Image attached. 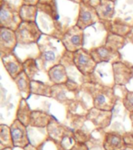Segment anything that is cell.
<instances>
[{
	"label": "cell",
	"instance_id": "6da1fadb",
	"mask_svg": "<svg viewBox=\"0 0 133 150\" xmlns=\"http://www.w3.org/2000/svg\"><path fill=\"white\" fill-rule=\"evenodd\" d=\"M89 91L92 98L93 107L104 111H112L117 101L113 88L103 84H90Z\"/></svg>",
	"mask_w": 133,
	"mask_h": 150
},
{
	"label": "cell",
	"instance_id": "7a4b0ae2",
	"mask_svg": "<svg viewBox=\"0 0 133 150\" xmlns=\"http://www.w3.org/2000/svg\"><path fill=\"white\" fill-rule=\"evenodd\" d=\"M39 56L38 59L42 63V67L47 71L54 66L60 63L62 55L59 49L54 45L53 42L49 41V38H46L42 42L38 43Z\"/></svg>",
	"mask_w": 133,
	"mask_h": 150
},
{
	"label": "cell",
	"instance_id": "3957f363",
	"mask_svg": "<svg viewBox=\"0 0 133 150\" xmlns=\"http://www.w3.org/2000/svg\"><path fill=\"white\" fill-rule=\"evenodd\" d=\"M15 32L18 44L23 45L38 43L42 36V32L35 22L22 21Z\"/></svg>",
	"mask_w": 133,
	"mask_h": 150
},
{
	"label": "cell",
	"instance_id": "277c9868",
	"mask_svg": "<svg viewBox=\"0 0 133 150\" xmlns=\"http://www.w3.org/2000/svg\"><path fill=\"white\" fill-rule=\"evenodd\" d=\"M61 42L64 49L71 53L83 49L84 30L77 25L72 26L63 34Z\"/></svg>",
	"mask_w": 133,
	"mask_h": 150
},
{
	"label": "cell",
	"instance_id": "5b68a950",
	"mask_svg": "<svg viewBox=\"0 0 133 150\" xmlns=\"http://www.w3.org/2000/svg\"><path fill=\"white\" fill-rule=\"evenodd\" d=\"M72 60L75 67L84 76L92 74L97 66V63L90 55L89 52H87L84 49L72 53Z\"/></svg>",
	"mask_w": 133,
	"mask_h": 150
},
{
	"label": "cell",
	"instance_id": "8992f818",
	"mask_svg": "<svg viewBox=\"0 0 133 150\" xmlns=\"http://www.w3.org/2000/svg\"><path fill=\"white\" fill-rule=\"evenodd\" d=\"M18 44L15 30L9 28H0V53L1 58L14 53Z\"/></svg>",
	"mask_w": 133,
	"mask_h": 150
},
{
	"label": "cell",
	"instance_id": "52a82bcc",
	"mask_svg": "<svg viewBox=\"0 0 133 150\" xmlns=\"http://www.w3.org/2000/svg\"><path fill=\"white\" fill-rule=\"evenodd\" d=\"M23 124H22L17 119L14 120L10 126L12 139L15 148H20L24 149L27 146L30 145V139L28 138V130Z\"/></svg>",
	"mask_w": 133,
	"mask_h": 150
},
{
	"label": "cell",
	"instance_id": "ba28073f",
	"mask_svg": "<svg viewBox=\"0 0 133 150\" xmlns=\"http://www.w3.org/2000/svg\"><path fill=\"white\" fill-rule=\"evenodd\" d=\"M89 53L96 63H103V62H118L121 59V54L119 51H116L107 45L93 48L89 51Z\"/></svg>",
	"mask_w": 133,
	"mask_h": 150
},
{
	"label": "cell",
	"instance_id": "9c48e42d",
	"mask_svg": "<svg viewBox=\"0 0 133 150\" xmlns=\"http://www.w3.org/2000/svg\"><path fill=\"white\" fill-rule=\"evenodd\" d=\"M98 14L96 8L85 5L81 2L78 17L76 25L84 30L88 27H90L99 21Z\"/></svg>",
	"mask_w": 133,
	"mask_h": 150
},
{
	"label": "cell",
	"instance_id": "30bf717a",
	"mask_svg": "<svg viewBox=\"0 0 133 150\" xmlns=\"http://www.w3.org/2000/svg\"><path fill=\"white\" fill-rule=\"evenodd\" d=\"M1 28H6L16 30L22 22L20 13L13 10L9 5L2 4L0 12Z\"/></svg>",
	"mask_w": 133,
	"mask_h": 150
},
{
	"label": "cell",
	"instance_id": "8fae6325",
	"mask_svg": "<svg viewBox=\"0 0 133 150\" xmlns=\"http://www.w3.org/2000/svg\"><path fill=\"white\" fill-rule=\"evenodd\" d=\"M114 81L117 85H125L133 78V67L121 61L112 63Z\"/></svg>",
	"mask_w": 133,
	"mask_h": 150
},
{
	"label": "cell",
	"instance_id": "7c38bea8",
	"mask_svg": "<svg viewBox=\"0 0 133 150\" xmlns=\"http://www.w3.org/2000/svg\"><path fill=\"white\" fill-rule=\"evenodd\" d=\"M86 118L96 127L106 128L110 125L112 120V111H104L93 107L87 112Z\"/></svg>",
	"mask_w": 133,
	"mask_h": 150
},
{
	"label": "cell",
	"instance_id": "4fadbf2b",
	"mask_svg": "<svg viewBox=\"0 0 133 150\" xmlns=\"http://www.w3.org/2000/svg\"><path fill=\"white\" fill-rule=\"evenodd\" d=\"M47 131L53 142L61 145L63 140L68 137H74V133L68 127L61 125L56 121L55 118H53L51 123L47 127Z\"/></svg>",
	"mask_w": 133,
	"mask_h": 150
},
{
	"label": "cell",
	"instance_id": "5bb4252c",
	"mask_svg": "<svg viewBox=\"0 0 133 150\" xmlns=\"http://www.w3.org/2000/svg\"><path fill=\"white\" fill-rule=\"evenodd\" d=\"M5 69L12 79L14 80L23 71V64L14 53L1 58Z\"/></svg>",
	"mask_w": 133,
	"mask_h": 150
},
{
	"label": "cell",
	"instance_id": "9a60e30c",
	"mask_svg": "<svg viewBox=\"0 0 133 150\" xmlns=\"http://www.w3.org/2000/svg\"><path fill=\"white\" fill-rule=\"evenodd\" d=\"M103 145L105 150H126L128 149L123 135L117 132L106 133Z\"/></svg>",
	"mask_w": 133,
	"mask_h": 150
},
{
	"label": "cell",
	"instance_id": "2e32d148",
	"mask_svg": "<svg viewBox=\"0 0 133 150\" xmlns=\"http://www.w3.org/2000/svg\"><path fill=\"white\" fill-rule=\"evenodd\" d=\"M47 74L49 76L50 81L56 85L66 84L69 81V77L65 67L61 63L50 68L47 71Z\"/></svg>",
	"mask_w": 133,
	"mask_h": 150
},
{
	"label": "cell",
	"instance_id": "e0dca14e",
	"mask_svg": "<svg viewBox=\"0 0 133 150\" xmlns=\"http://www.w3.org/2000/svg\"><path fill=\"white\" fill-rule=\"evenodd\" d=\"M53 117L47 112L40 110H32L30 126L38 128H44L49 126Z\"/></svg>",
	"mask_w": 133,
	"mask_h": 150
},
{
	"label": "cell",
	"instance_id": "ac0fdd59",
	"mask_svg": "<svg viewBox=\"0 0 133 150\" xmlns=\"http://www.w3.org/2000/svg\"><path fill=\"white\" fill-rule=\"evenodd\" d=\"M31 81L32 80L28 77V74L24 71H23L21 74L14 80V81L15 82L19 91H20L21 98L27 99L31 96Z\"/></svg>",
	"mask_w": 133,
	"mask_h": 150
},
{
	"label": "cell",
	"instance_id": "d6986e66",
	"mask_svg": "<svg viewBox=\"0 0 133 150\" xmlns=\"http://www.w3.org/2000/svg\"><path fill=\"white\" fill-rule=\"evenodd\" d=\"M31 113H32V110H31L30 106L27 102V99L21 98L19 103L18 107H17V110H16V119L20 120L26 127L30 126Z\"/></svg>",
	"mask_w": 133,
	"mask_h": 150
},
{
	"label": "cell",
	"instance_id": "ffe728a7",
	"mask_svg": "<svg viewBox=\"0 0 133 150\" xmlns=\"http://www.w3.org/2000/svg\"><path fill=\"white\" fill-rule=\"evenodd\" d=\"M96 9L100 19L110 21L115 14V2L111 0H101L100 4Z\"/></svg>",
	"mask_w": 133,
	"mask_h": 150
},
{
	"label": "cell",
	"instance_id": "44dd1931",
	"mask_svg": "<svg viewBox=\"0 0 133 150\" xmlns=\"http://www.w3.org/2000/svg\"><path fill=\"white\" fill-rule=\"evenodd\" d=\"M31 94L46 97H51L52 87L39 81L32 80L31 83Z\"/></svg>",
	"mask_w": 133,
	"mask_h": 150
},
{
	"label": "cell",
	"instance_id": "7402d4cb",
	"mask_svg": "<svg viewBox=\"0 0 133 150\" xmlns=\"http://www.w3.org/2000/svg\"><path fill=\"white\" fill-rule=\"evenodd\" d=\"M0 145L1 149L6 148H14L10 127H8L6 124L0 125Z\"/></svg>",
	"mask_w": 133,
	"mask_h": 150
},
{
	"label": "cell",
	"instance_id": "603a6c76",
	"mask_svg": "<svg viewBox=\"0 0 133 150\" xmlns=\"http://www.w3.org/2000/svg\"><path fill=\"white\" fill-rule=\"evenodd\" d=\"M38 7L36 6L23 5L20 9L19 13L22 21L24 22H35L37 15Z\"/></svg>",
	"mask_w": 133,
	"mask_h": 150
},
{
	"label": "cell",
	"instance_id": "cb8c5ba5",
	"mask_svg": "<svg viewBox=\"0 0 133 150\" xmlns=\"http://www.w3.org/2000/svg\"><path fill=\"white\" fill-rule=\"evenodd\" d=\"M125 42H126V40L124 37L115 35V34H110L108 35L107 38L105 45L110 47L114 50L119 51V49H122L124 47Z\"/></svg>",
	"mask_w": 133,
	"mask_h": 150
},
{
	"label": "cell",
	"instance_id": "d4e9b609",
	"mask_svg": "<svg viewBox=\"0 0 133 150\" xmlns=\"http://www.w3.org/2000/svg\"><path fill=\"white\" fill-rule=\"evenodd\" d=\"M23 71L28 74V76L31 79L33 80L36 74L38 71V69L37 61L34 59L29 58L26 59L23 63Z\"/></svg>",
	"mask_w": 133,
	"mask_h": 150
},
{
	"label": "cell",
	"instance_id": "484cf974",
	"mask_svg": "<svg viewBox=\"0 0 133 150\" xmlns=\"http://www.w3.org/2000/svg\"><path fill=\"white\" fill-rule=\"evenodd\" d=\"M123 105L129 112H133V91H127L123 98Z\"/></svg>",
	"mask_w": 133,
	"mask_h": 150
},
{
	"label": "cell",
	"instance_id": "4316f807",
	"mask_svg": "<svg viewBox=\"0 0 133 150\" xmlns=\"http://www.w3.org/2000/svg\"><path fill=\"white\" fill-rule=\"evenodd\" d=\"M124 137V142L126 144L127 147L133 149V131H129V132H125L123 134Z\"/></svg>",
	"mask_w": 133,
	"mask_h": 150
},
{
	"label": "cell",
	"instance_id": "83f0119b",
	"mask_svg": "<svg viewBox=\"0 0 133 150\" xmlns=\"http://www.w3.org/2000/svg\"><path fill=\"white\" fill-rule=\"evenodd\" d=\"M68 150H89V147L85 143L75 142V144Z\"/></svg>",
	"mask_w": 133,
	"mask_h": 150
},
{
	"label": "cell",
	"instance_id": "f1b7e54d",
	"mask_svg": "<svg viewBox=\"0 0 133 150\" xmlns=\"http://www.w3.org/2000/svg\"><path fill=\"white\" fill-rule=\"evenodd\" d=\"M82 2L92 7L96 8L100 4L101 0H82Z\"/></svg>",
	"mask_w": 133,
	"mask_h": 150
},
{
	"label": "cell",
	"instance_id": "f546056e",
	"mask_svg": "<svg viewBox=\"0 0 133 150\" xmlns=\"http://www.w3.org/2000/svg\"><path fill=\"white\" fill-rule=\"evenodd\" d=\"M40 0H23L24 5H28V6H36L39 2Z\"/></svg>",
	"mask_w": 133,
	"mask_h": 150
},
{
	"label": "cell",
	"instance_id": "4dcf8cb0",
	"mask_svg": "<svg viewBox=\"0 0 133 150\" xmlns=\"http://www.w3.org/2000/svg\"><path fill=\"white\" fill-rule=\"evenodd\" d=\"M24 150H38L36 147H35L34 145H32L31 144H30V145H28V146H27V147L24 149Z\"/></svg>",
	"mask_w": 133,
	"mask_h": 150
},
{
	"label": "cell",
	"instance_id": "1f68e13d",
	"mask_svg": "<svg viewBox=\"0 0 133 150\" xmlns=\"http://www.w3.org/2000/svg\"><path fill=\"white\" fill-rule=\"evenodd\" d=\"M130 119H131V121H132V125L133 127V112H130Z\"/></svg>",
	"mask_w": 133,
	"mask_h": 150
},
{
	"label": "cell",
	"instance_id": "d6a6232c",
	"mask_svg": "<svg viewBox=\"0 0 133 150\" xmlns=\"http://www.w3.org/2000/svg\"><path fill=\"white\" fill-rule=\"evenodd\" d=\"M73 2H78V3H81L82 2V0H71Z\"/></svg>",
	"mask_w": 133,
	"mask_h": 150
},
{
	"label": "cell",
	"instance_id": "836d02e7",
	"mask_svg": "<svg viewBox=\"0 0 133 150\" xmlns=\"http://www.w3.org/2000/svg\"><path fill=\"white\" fill-rule=\"evenodd\" d=\"M0 150H13V148H6V149H3Z\"/></svg>",
	"mask_w": 133,
	"mask_h": 150
},
{
	"label": "cell",
	"instance_id": "e575fe53",
	"mask_svg": "<svg viewBox=\"0 0 133 150\" xmlns=\"http://www.w3.org/2000/svg\"><path fill=\"white\" fill-rule=\"evenodd\" d=\"M111 1H113V2H115V0H111Z\"/></svg>",
	"mask_w": 133,
	"mask_h": 150
}]
</instances>
